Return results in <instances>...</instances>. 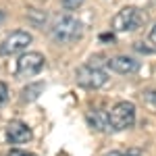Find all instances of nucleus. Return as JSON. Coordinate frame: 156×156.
I'll return each mask as SVG.
<instances>
[{
    "mask_svg": "<svg viewBox=\"0 0 156 156\" xmlns=\"http://www.w3.org/2000/svg\"><path fill=\"white\" fill-rule=\"evenodd\" d=\"M81 36H83V25H81V21H77L71 15L58 17V19L54 21V25H52V37H54V42H58V44L77 42Z\"/></svg>",
    "mask_w": 156,
    "mask_h": 156,
    "instance_id": "f257e3e1",
    "label": "nucleus"
},
{
    "mask_svg": "<svg viewBox=\"0 0 156 156\" xmlns=\"http://www.w3.org/2000/svg\"><path fill=\"white\" fill-rule=\"evenodd\" d=\"M135 123V106L133 102H117L108 112V127L115 131L129 129Z\"/></svg>",
    "mask_w": 156,
    "mask_h": 156,
    "instance_id": "f03ea898",
    "label": "nucleus"
},
{
    "mask_svg": "<svg viewBox=\"0 0 156 156\" xmlns=\"http://www.w3.org/2000/svg\"><path fill=\"white\" fill-rule=\"evenodd\" d=\"M146 21L144 12L135 6H125L112 17V29L115 31H135Z\"/></svg>",
    "mask_w": 156,
    "mask_h": 156,
    "instance_id": "7ed1b4c3",
    "label": "nucleus"
},
{
    "mask_svg": "<svg viewBox=\"0 0 156 156\" xmlns=\"http://www.w3.org/2000/svg\"><path fill=\"white\" fill-rule=\"evenodd\" d=\"M75 79L85 90H98V87H102L108 81V75L102 69L94 67V65H81L75 71Z\"/></svg>",
    "mask_w": 156,
    "mask_h": 156,
    "instance_id": "20e7f679",
    "label": "nucleus"
},
{
    "mask_svg": "<svg viewBox=\"0 0 156 156\" xmlns=\"http://www.w3.org/2000/svg\"><path fill=\"white\" fill-rule=\"evenodd\" d=\"M29 44H31V36H29L27 31H21V29L11 31L9 36L2 40V44H0V56L19 54V52H23Z\"/></svg>",
    "mask_w": 156,
    "mask_h": 156,
    "instance_id": "39448f33",
    "label": "nucleus"
},
{
    "mask_svg": "<svg viewBox=\"0 0 156 156\" xmlns=\"http://www.w3.org/2000/svg\"><path fill=\"white\" fill-rule=\"evenodd\" d=\"M44 56L40 52H27V54H21L19 60H17V69H15V75L17 77H34L42 71L44 67Z\"/></svg>",
    "mask_w": 156,
    "mask_h": 156,
    "instance_id": "423d86ee",
    "label": "nucleus"
},
{
    "mask_svg": "<svg viewBox=\"0 0 156 156\" xmlns=\"http://www.w3.org/2000/svg\"><path fill=\"white\" fill-rule=\"evenodd\" d=\"M6 137L11 144H27L31 140V129L23 121H11L6 125Z\"/></svg>",
    "mask_w": 156,
    "mask_h": 156,
    "instance_id": "0eeeda50",
    "label": "nucleus"
},
{
    "mask_svg": "<svg viewBox=\"0 0 156 156\" xmlns=\"http://www.w3.org/2000/svg\"><path fill=\"white\" fill-rule=\"evenodd\" d=\"M108 69L115 73H121V75H129V73H135L140 69V65H137V60L129 58V56H115V58L106 60Z\"/></svg>",
    "mask_w": 156,
    "mask_h": 156,
    "instance_id": "6e6552de",
    "label": "nucleus"
},
{
    "mask_svg": "<svg viewBox=\"0 0 156 156\" xmlns=\"http://www.w3.org/2000/svg\"><path fill=\"white\" fill-rule=\"evenodd\" d=\"M87 123L96 131H106V129H110L108 127V115L102 112V110H90L87 112Z\"/></svg>",
    "mask_w": 156,
    "mask_h": 156,
    "instance_id": "1a4fd4ad",
    "label": "nucleus"
},
{
    "mask_svg": "<svg viewBox=\"0 0 156 156\" xmlns=\"http://www.w3.org/2000/svg\"><path fill=\"white\" fill-rule=\"evenodd\" d=\"M42 92H44V83H31L21 92V100H23V102H31V100H36Z\"/></svg>",
    "mask_w": 156,
    "mask_h": 156,
    "instance_id": "9d476101",
    "label": "nucleus"
},
{
    "mask_svg": "<svg viewBox=\"0 0 156 156\" xmlns=\"http://www.w3.org/2000/svg\"><path fill=\"white\" fill-rule=\"evenodd\" d=\"M27 19L36 25V27H42V25L46 23V12L37 11V9H29V11H27Z\"/></svg>",
    "mask_w": 156,
    "mask_h": 156,
    "instance_id": "9b49d317",
    "label": "nucleus"
},
{
    "mask_svg": "<svg viewBox=\"0 0 156 156\" xmlns=\"http://www.w3.org/2000/svg\"><path fill=\"white\" fill-rule=\"evenodd\" d=\"M83 2L85 0H62V6H65L67 11H75V9H79Z\"/></svg>",
    "mask_w": 156,
    "mask_h": 156,
    "instance_id": "f8f14e48",
    "label": "nucleus"
},
{
    "mask_svg": "<svg viewBox=\"0 0 156 156\" xmlns=\"http://www.w3.org/2000/svg\"><path fill=\"white\" fill-rule=\"evenodd\" d=\"M144 100H146V102H148V104H150V106L156 110V90H148V92L144 94Z\"/></svg>",
    "mask_w": 156,
    "mask_h": 156,
    "instance_id": "ddd939ff",
    "label": "nucleus"
},
{
    "mask_svg": "<svg viewBox=\"0 0 156 156\" xmlns=\"http://www.w3.org/2000/svg\"><path fill=\"white\" fill-rule=\"evenodd\" d=\"M6 98H9V87H6L4 81H0V106L6 102Z\"/></svg>",
    "mask_w": 156,
    "mask_h": 156,
    "instance_id": "4468645a",
    "label": "nucleus"
},
{
    "mask_svg": "<svg viewBox=\"0 0 156 156\" xmlns=\"http://www.w3.org/2000/svg\"><path fill=\"white\" fill-rule=\"evenodd\" d=\"M9 156H36V154H29V152H23V150H11Z\"/></svg>",
    "mask_w": 156,
    "mask_h": 156,
    "instance_id": "2eb2a0df",
    "label": "nucleus"
},
{
    "mask_svg": "<svg viewBox=\"0 0 156 156\" xmlns=\"http://www.w3.org/2000/svg\"><path fill=\"white\" fill-rule=\"evenodd\" d=\"M123 156H142V152H140L137 148H129V150H127Z\"/></svg>",
    "mask_w": 156,
    "mask_h": 156,
    "instance_id": "dca6fc26",
    "label": "nucleus"
},
{
    "mask_svg": "<svg viewBox=\"0 0 156 156\" xmlns=\"http://www.w3.org/2000/svg\"><path fill=\"white\" fill-rule=\"evenodd\" d=\"M150 42H152V44L156 46V23H154V27L150 29Z\"/></svg>",
    "mask_w": 156,
    "mask_h": 156,
    "instance_id": "f3484780",
    "label": "nucleus"
},
{
    "mask_svg": "<svg viewBox=\"0 0 156 156\" xmlns=\"http://www.w3.org/2000/svg\"><path fill=\"white\" fill-rule=\"evenodd\" d=\"M100 40H104V42H106V40H110V42H112L115 37H112V34H102V36H100Z\"/></svg>",
    "mask_w": 156,
    "mask_h": 156,
    "instance_id": "a211bd4d",
    "label": "nucleus"
},
{
    "mask_svg": "<svg viewBox=\"0 0 156 156\" xmlns=\"http://www.w3.org/2000/svg\"><path fill=\"white\" fill-rule=\"evenodd\" d=\"M104 156H123L121 152H117V150H112V152H108V154H104Z\"/></svg>",
    "mask_w": 156,
    "mask_h": 156,
    "instance_id": "6ab92c4d",
    "label": "nucleus"
},
{
    "mask_svg": "<svg viewBox=\"0 0 156 156\" xmlns=\"http://www.w3.org/2000/svg\"><path fill=\"white\" fill-rule=\"evenodd\" d=\"M2 23H4V12L0 11V27H2Z\"/></svg>",
    "mask_w": 156,
    "mask_h": 156,
    "instance_id": "aec40b11",
    "label": "nucleus"
}]
</instances>
